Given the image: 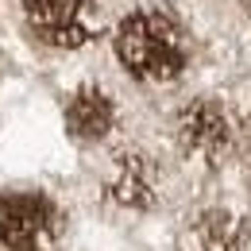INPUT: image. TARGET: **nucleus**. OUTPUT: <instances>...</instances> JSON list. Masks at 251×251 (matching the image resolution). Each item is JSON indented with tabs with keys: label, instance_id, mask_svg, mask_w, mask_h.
<instances>
[{
	"label": "nucleus",
	"instance_id": "obj_5",
	"mask_svg": "<svg viewBox=\"0 0 251 251\" xmlns=\"http://www.w3.org/2000/svg\"><path fill=\"white\" fill-rule=\"evenodd\" d=\"M112 120H116V108H112V97L85 85L70 97L66 104V127L74 139H100L112 131Z\"/></svg>",
	"mask_w": 251,
	"mask_h": 251
},
{
	"label": "nucleus",
	"instance_id": "obj_3",
	"mask_svg": "<svg viewBox=\"0 0 251 251\" xmlns=\"http://www.w3.org/2000/svg\"><path fill=\"white\" fill-rule=\"evenodd\" d=\"M58 236V209L43 193L0 197V244L12 251H47Z\"/></svg>",
	"mask_w": 251,
	"mask_h": 251
},
{
	"label": "nucleus",
	"instance_id": "obj_6",
	"mask_svg": "<svg viewBox=\"0 0 251 251\" xmlns=\"http://www.w3.org/2000/svg\"><path fill=\"white\" fill-rule=\"evenodd\" d=\"M197 240L201 251H248L251 232L248 220L236 213H205L197 220Z\"/></svg>",
	"mask_w": 251,
	"mask_h": 251
},
{
	"label": "nucleus",
	"instance_id": "obj_7",
	"mask_svg": "<svg viewBox=\"0 0 251 251\" xmlns=\"http://www.w3.org/2000/svg\"><path fill=\"white\" fill-rule=\"evenodd\" d=\"M112 193L120 205H151L155 201V182H151V166L147 158H120V174L112 182Z\"/></svg>",
	"mask_w": 251,
	"mask_h": 251
},
{
	"label": "nucleus",
	"instance_id": "obj_4",
	"mask_svg": "<svg viewBox=\"0 0 251 251\" xmlns=\"http://www.w3.org/2000/svg\"><path fill=\"white\" fill-rule=\"evenodd\" d=\"M178 143L193 158L213 162L232 147V124L217 100H189L178 116Z\"/></svg>",
	"mask_w": 251,
	"mask_h": 251
},
{
	"label": "nucleus",
	"instance_id": "obj_2",
	"mask_svg": "<svg viewBox=\"0 0 251 251\" xmlns=\"http://www.w3.org/2000/svg\"><path fill=\"white\" fill-rule=\"evenodd\" d=\"M24 12H27L31 31L43 43L62 47V50L85 47L104 27L100 0H24Z\"/></svg>",
	"mask_w": 251,
	"mask_h": 251
},
{
	"label": "nucleus",
	"instance_id": "obj_1",
	"mask_svg": "<svg viewBox=\"0 0 251 251\" xmlns=\"http://www.w3.org/2000/svg\"><path fill=\"white\" fill-rule=\"evenodd\" d=\"M116 54L120 62L143 77V81H174L189 58V43L182 24L162 8H139L131 12L116 31Z\"/></svg>",
	"mask_w": 251,
	"mask_h": 251
}]
</instances>
